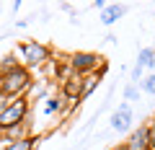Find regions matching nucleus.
Returning <instances> with one entry per match:
<instances>
[{
    "mask_svg": "<svg viewBox=\"0 0 155 150\" xmlns=\"http://www.w3.org/2000/svg\"><path fill=\"white\" fill-rule=\"evenodd\" d=\"M132 122H134V114H132V106L129 104H122L111 114V129H116V132H127L132 127Z\"/></svg>",
    "mask_w": 155,
    "mask_h": 150,
    "instance_id": "39448f33",
    "label": "nucleus"
},
{
    "mask_svg": "<svg viewBox=\"0 0 155 150\" xmlns=\"http://www.w3.org/2000/svg\"><path fill=\"white\" fill-rule=\"evenodd\" d=\"M18 49H21V57H23V62H26V67H41L44 62H49V57H52L49 47L39 44V42H23Z\"/></svg>",
    "mask_w": 155,
    "mask_h": 150,
    "instance_id": "7ed1b4c3",
    "label": "nucleus"
},
{
    "mask_svg": "<svg viewBox=\"0 0 155 150\" xmlns=\"http://www.w3.org/2000/svg\"><path fill=\"white\" fill-rule=\"evenodd\" d=\"M98 67V55L96 52H75L70 57V70L72 75H80L83 78L85 72H93Z\"/></svg>",
    "mask_w": 155,
    "mask_h": 150,
    "instance_id": "20e7f679",
    "label": "nucleus"
},
{
    "mask_svg": "<svg viewBox=\"0 0 155 150\" xmlns=\"http://www.w3.org/2000/svg\"><path fill=\"white\" fill-rule=\"evenodd\" d=\"M140 88H142L145 93L155 96V75H147V78H142V80H140Z\"/></svg>",
    "mask_w": 155,
    "mask_h": 150,
    "instance_id": "ddd939ff",
    "label": "nucleus"
},
{
    "mask_svg": "<svg viewBox=\"0 0 155 150\" xmlns=\"http://www.w3.org/2000/svg\"><path fill=\"white\" fill-rule=\"evenodd\" d=\"M62 109V101L60 98H47V106H44V114L49 117V114H54V111Z\"/></svg>",
    "mask_w": 155,
    "mask_h": 150,
    "instance_id": "4468645a",
    "label": "nucleus"
},
{
    "mask_svg": "<svg viewBox=\"0 0 155 150\" xmlns=\"http://www.w3.org/2000/svg\"><path fill=\"white\" fill-rule=\"evenodd\" d=\"M28 88H31V75L23 65H18L16 70L0 78V96L3 98H21Z\"/></svg>",
    "mask_w": 155,
    "mask_h": 150,
    "instance_id": "f257e3e1",
    "label": "nucleus"
},
{
    "mask_svg": "<svg viewBox=\"0 0 155 150\" xmlns=\"http://www.w3.org/2000/svg\"><path fill=\"white\" fill-rule=\"evenodd\" d=\"M36 142H39L36 137H18V140H8L3 150H34Z\"/></svg>",
    "mask_w": 155,
    "mask_h": 150,
    "instance_id": "6e6552de",
    "label": "nucleus"
},
{
    "mask_svg": "<svg viewBox=\"0 0 155 150\" xmlns=\"http://www.w3.org/2000/svg\"><path fill=\"white\" fill-rule=\"evenodd\" d=\"M137 93H140V91H137V83H132V85H127V91H124V98H127V101H134V98H137Z\"/></svg>",
    "mask_w": 155,
    "mask_h": 150,
    "instance_id": "2eb2a0df",
    "label": "nucleus"
},
{
    "mask_svg": "<svg viewBox=\"0 0 155 150\" xmlns=\"http://www.w3.org/2000/svg\"><path fill=\"white\" fill-rule=\"evenodd\" d=\"M137 65H140V67H153V65H155V49H153V47H147V49L140 52Z\"/></svg>",
    "mask_w": 155,
    "mask_h": 150,
    "instance_id": "9b49d317",
    "label": "nucleus"
},
{
    "mask_svg": "<svg viewBox=\"0 0 155 150\" xmlns=\"http://www.w3.org/2000/svg\"><path fill=\"white\" fill-rule=\"evenodd\" d=\"M114 150H127V142H124V145H122V148H114Z\"/></svg>",
    "mask_w": 155,
    "mask_h": 150,
    "instance_id": "f3484780",
    "label": "nucleus"
},
{
    "mask_svg": "<svg viewBox=\"0 0 155 150\" xmlns=\"http://www.w3.org/2000/svg\"><path fill=\"white\" fill-rule=\"evenodd\" d=\"M98 80H101L98 75H88V78H83V91H80V101H85L91 93H93V88L98 85Z\"/></svg>",
    "mask_w": 155,
    "mask_h": 150,
    "instance_id": "9d476101",
    "label": "nucleus"
},
{
    "mask_svg": "<svg viewBox=\"0 0 155 150\" xmlns=\"http://www.w3.org/2000/svg\"><path fill=\"white\" fill-rule=\"evenodd\" d=\"M122 13H124V5H106L104 16H101L104 26H114V23L119 21V18H122Z\"/></svg>",
    "mask_w": 155,
    "mask_h": 150,
    "instance_id": "1a4fd4ad",
    "label": "nucleus"
},
{
    "mask_svg": "<svg viewBox=\"0 0 155 150\" xmlns=\"http://www.w3.org/2000/svg\"><path fill=\"white\" fill-rule=\"evenodd\" d=\"M80 91H83V78L80 75H70L67 80H62V96L65 98L80 104Z\"/></svg>",
    "mask_w": 155,
    "mask_h": 150,
    "instance_id": "423d86ee",
    "label": "nucleus"
},
{
    "mask_svg": "<svg viewBox=\"0 0 155 150\" xmlns=\"http://www.w3.org/2000/svg\"><path fill=\"white\" fill-rule=\"evenodd\" d=\"M28 117V98H13L5 109H0V132H11L16 127H23Z\"/></svg>",
    "mask_w": 155,
    "mask_h": 150,
    "instance_id": "f03ea898",
    "label": "nucleus"
},
{
    "mask_svg": "<svg viewBox=\"0 0 155 150\" xmlns=\"http://www.w3.org/2000/svg\"><path fill=\"white\" fill-rule=\"evenodd\" d=\"M147 148H150V150H155V122L147 127Z\"/></svg>",
    "mask_w": 155,
    "mask_h": 150,
    "instance_id": "dca6fc26",
    "label": "nucleus"
},
{
    "mask_svg": "<svg viewBox=\"0 0 155 150\" xmlns=\"http://www.w3.org/2000/svg\"><path fill=\"white\" fill-rule=\"evenodd\" d=\"M127 150H150L147 148V127L134 129L132 137H129V142H127Z\"/></svg>",
    "mask_w": 155,
    "mask_h": 150,
    "instance_id": "0eeeda50",
    "label": "nucleus"
},
{
    "mask_svg": "<svg viewBox=\"0 0 155 150\" xmlns=\"http://www.w3.org/2000/svg\"><path fill=\"white\" fill-rule=\"evenodd\" d=\"M16 67H18V60H16L13 55H5L3 60H0V78H3V75H8L11 70H16Z\"/></svg>",
    "mask_w": 155,
    "mask_h": 150,
    "instance_id": "f8f14e48",
    "label": "nucleus"
}]
</instances>
